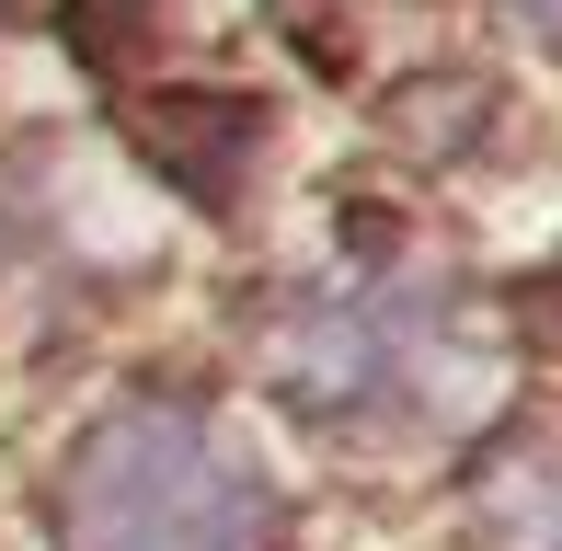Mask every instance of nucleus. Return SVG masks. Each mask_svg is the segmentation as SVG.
I'll return each mask as SVG.
<instances>
[{"mask_svg": "<svg viewBox=\"0 0 562 551\" xmlns=\"http://www.w3.org/2000/svg\"><path fill=\"white\" fill-rule=\"evenodd\" d=\"M517 12H528V23H540V35H551V46H562V0H517Z\"/></svg>", "mask_w": 562, "mask_h": 551, "instance_id": "nucleus-4", "label": "nucleus"}, {"mask_svg": "<svg viewBox=\"0 0 562 551\" xmlns=\"http://www.w3.org/2000/svg\"><path fill=\"white\" fill-rule=\"evenodd\" d=\"M471 529H482V551H562V414L528 425V437L482 471Z\"/></svg>", "mask_w": 562, "mask_h": 551, "instance_id": "nucleus-3", "label": "nucleus"}, {"mask_svg": "<svg viewBox=\"0 0 562 551\" xmlns=\"http://www.w3.org/2000/svg\"><path fill=\"white\" fill-rule=\"evenodd\" d=\"M58 551H288L265 460L184 403H115L69 460Z\"/></svg>", "mask_w": 562, "mask_h": 551, "instance_id": "nucleus-1", "label": "nucleus"}, {"mask_svg": "<svg viewBox=\"0 0 562 551\" xmlns=\"http://www.w3.org/2000/svg\"><path fill=\"white\" fill-rule=\"evenodd\" d=\"M414 334H425V299L356 288V299L311 311L288 345H276V380H288V403H311V414H368V403H391V391H402Z\"/></svg>", "mask_w": 562, "mask_h": 551, "instance_id": "nucleus-2", "label": "nucleus"}]
</instances>
